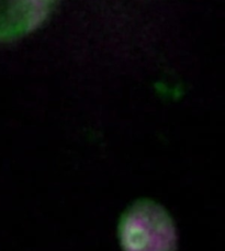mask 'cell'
<instances>
[{"mask_svg":"<svg viewBox=\"0 0 225 251\" xmlns=\"http://www.w3.org/2000/svg\"><path fill=\"white\" fill-rule=\"evenodd\" d=\"M123 251H176L177 230L164 207L150 200L134 203L119 226Z\"/></svg>","mask_w":225,"mask_h":251,"instance_id":"6da1fadb","label":"cell"},{"mask_svg":"<svg viewBox=\"0 0 225 251\" xmlns=\"http://www.w3.org/2000/svg\"><path fill=\"white\" fill-rule=\"evenodd\" d=\"M58 0H0V42L33 32L47 19Z\"/></svg>","mask_w":225,"mask_h":251,"instance_id":"7a4b0ae2","label":"cell"}]
</instances>
